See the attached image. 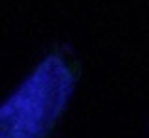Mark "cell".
Returning a JSON list of instances; mask_svg holds the SVG:
<instances>
[{
	"label": "cell",
	"instance_id": "cell-1",
	"mask_svg": "<svg viewBox=\"0 0 149 138\" xmlns=\"http://www.w3.org/2000/svg\"><path fill=\"white\" fill-rule=\"evenodd\" d=\"M77 67L50 52L0 107V138H47L73 93Z\"/></svg>",
	"mask_w": 149,
	"mask_h": 138
}]
</instances>
